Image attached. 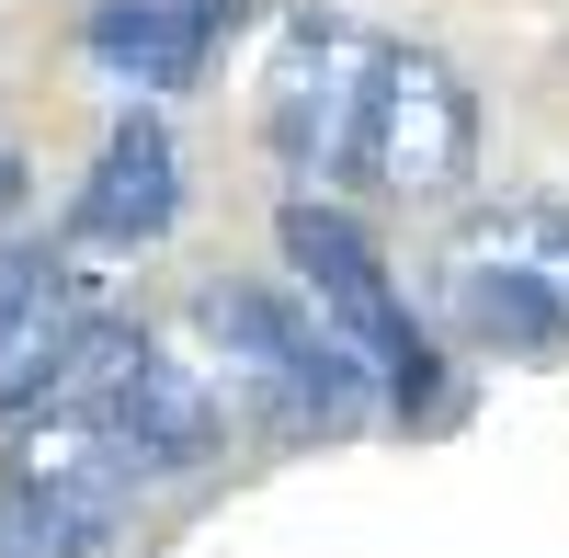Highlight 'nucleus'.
Masks as SVG:
<instances>
[{"label":"nucleus","mask_w":569,"mask_h":558,"mask_svg":"<svg viewBox=\"0 0 569 558\" xmlns=\"http://www.w3.org/2000/svg\"><path fill=\"white\" fill-rule=\"evenodd\" d=\"M12 206H23V149L0 137V217H12Z\"/></svg>","instance_id":"nucleus-9"},{"label":"nucleus","mask_w":569,"mask_h":558,"mask_svg":"<svg viewBox=\"0 0 569 558\" xmlns=\"http://www.w3.org/2000/svg\"><path fill=\"white\" fill-rule=\"evenodd\" d=\"M433 308L479 353H569V206L547 195L467 206L433 251Z\"/></svg>","instance_id":"nucleus-3"},{"label":"nucleus","mask_w":569,"mask_h":558,"mask_svg":"<svg viewBox=\"0 0 569 558\" xmlns=\"http://www.w3.org/2000/svg\"><path fill=\"white\" fill-rule=\"evenodd\" d=\"M240 12L251 0H114V12H91V58L137 91H182V80H206L217 34Z\"/></svg>","instance_id":"nucleus-8"},{"label":"nucleus","mask_w":569,"mask_h":558,"mask_svg":"<svg viewBox=\"0 0 569 558\" xmlns=\"http://www.w3.org/2000/svg\"><path fill=\"white\" fill-rule=\"evenodd\" d=\"M365 58H376V34L353 23H284L273 46V69H262V137H273V160L308 182H342V137H353V91H365Z\"/></svg>","instance_id":"nucleus-5"},{"label":"nucleus","mask_w":569,"mask_h":558,"mask_svg":"<svg viewBox=\"0 0 569 558\" xmlns=\"http://www.w3.org/2000/svg\"><path fill=\"white\" fill-rule=\"evenodd\" d=\"M479 171V103L433 46H376L365 91H353V137H342V182L388 206H445Z\"/></svg>","instance_id":"nucleus-4"},{"label":"nucleus","mask_w":569,"mask_h":558,"mask_svg":"<svg viewBox=\"0 0 569 558\" xmlns=\"http://www.w3.org/2000/svg\"><path fill=\"white\" fill-rule=\"evenodd\" d=\"M171 217H182V149L160 114H126L69 206V240L80 251H149V240H171Z\"/></svg>","instance_id":"nucleus-7"},{"label":"nucleus","mask_w":569,"mask_h":558,"mask_svg":"<svg viewBox=\"0 0 569 558\" xmlns=\"http://www.w3.org/2000/svg\"><path fill=\"white\" fill-rule=\"evenodd\" d=\"M273 240H284V262H297V297H308L330 331H342V353L365 365L376 410H399V422H445V399H456V388H445V353H433V331H421V308L399 297L388 251H376L342 206H319V195L284 206Z\"/></svg>","instance_id":"nucleus-1"},{"label":"nucleus","mask_w":569,"mask_h":558,"mask_svg":"<svg viewBox=\"0 0 569 558\" xmlns=\"http://www.w3.org/2000/svg\"><path fill=\"white\" fill-rule=\"evenodd\" d=\"M194 331L217 342V377L240 388L284 445H342L376 410L365 365L342 353V331H330L297 286H240V273H228V286L194 297Z\"/></svg>","instance_id":"nucleus-2"},{"label":"nucleus","mask_w":569,"mask_h":558,"mask_svg":"<svg viewBox=\"0 0 569 558\" xmlns=\"http://www.w3.org/2000/svg\"><path fill=\"white\" fill-rule=\"evenodd\" d=\"M91 273L69 262V251H46V240H12L0 251V422L69 365V342L91 331Z\"/></svg>","instance_id":"nucleus-6"}]
</instances>
